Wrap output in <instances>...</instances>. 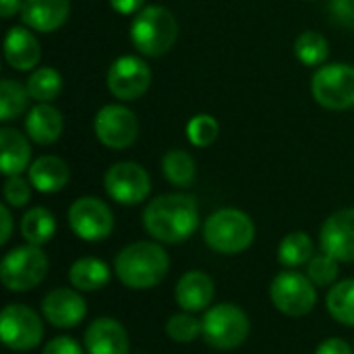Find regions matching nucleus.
<instances>
[{
    "label": "nucleus",
    "mask_w": 354,
    "mask_h": 354,
    "mask_svg": "<svg viewBox=\"0 0 354 354\" xmlns=\"http://www.w3.org/2000/svg\"><path fill=\"white\" fill-rule=\"evenodd\" d=\"M145 232L164 245L189 241L199 228V207L191 195L168 193L149 201L143 212Z\"/></svg>",
    "instance_id": "1"
},
{
    "label": "nucleus",
    "mask_w": 354,
    "mask_h": 354,
    "mask_svg": "<svg viewBox=\"0 0 354 354\" xmlns=\"http://www.w3.org/2000/svg\"><path fill=\"white\" fill-rule=\"evenodd\" d=\"M170 270L168 253L162 245L139 241L124 247L114 259L116 278L133 290H149L158 286Z\"/></svg>",
    "instance_id": "2"
},
{
    "label": "nucleus",
    "mask_w": 354,
    "mask_h": 354,
    "mask_svg": "<svg viewBox=\"0 0 354 354\" xmlns=\"http://www.w3.org/2000/svg\"><path fill=\"white\" fill-rule=\"evenodd\" d=\"M178 37V21L164 6H145L139 10L131 23L133 46L149 58L164 56L172 50Z\"/></svg>",
    "instance_id": "3"
},
{
    "label": "nucleus",
    "mask_w": 354,
    "mask_h": 354,
    "mask_svg": "<svg viewBox=\"0 0 354 354\" xmlns=\"http://www.w3.org/2000/svg\"><path fill=\"white\" fill-rule=\"evenodd\" d=\"M205 245L222 255H239L247 251L255 241L253 220L234 207H224L214 212L203 224Z\"/></svg>",
    "instance_id": "4"
},
{
    "label": "nucleus",
    "mask_w": 354,
    "mask_h": 354,
    "mask_svg": "<svg viewBox=\"0 0 354 354\" xmlns=\"http://www.w3.org/2000/svg\"><path fill=\"white\" fill-rule=\"evenodd\" d=\"M48 257L41 247L25 245L8 251L0 263L2 286L10 292H27L39 286L48 274Z\"/></svg>",
    "instance_id": "5"
},
{
    "label": "nucleus",
    "mask_w": 354,
    "mask_h": 354,
    "mask_svg": "<svg viewBox=\"0 0 354 354\" xmlns=\"http://www.w3.org/2000/svg\"><path fill=\"white\" fill-rule=\"evenodd\" d=\"M203 338L212 348L218 351H234L245 344L251 332V322L247 313L232 305V303H222L203 315Z\"/></svg>",
    "instance_id": "6"
},
{
    "label": "nucleus",
    "mask_w": 354,
    "mask_h": 354,
    "mask_svg": "<svg viewBox=\"0 0 354 354\" xmlns=\"http://www.w3.org/2000/svg\"><path fill=\"white\" fill-rule=\"evenodd\" d=\"M315 102L328 110H348L354 106V66L332 62L315 71L311 79Z\"/></svg>",
    "instance_id": "7"
},
{
    "label": "nucleus",
    "mask_w": 354,
    "mask_h": 354,
    "mask_svg": "<svg viewBox=\"0 0 354 354\" xmlns=\"http://www.w3.org/2000/svg\"><path fill=\"white\" fill-rule=\"evenodd\" d=\"M270 299L280 313L288 317H303L313 311L317 303V290L307 274L286 270L272 280Z\"/></svg>",
    "instance_id": "8"
},
{
    "label": "nucleus",
    "mask_w": 354,
    "mask_h": 354,
    "mask_svg": "<svg viewBox=\"0 0 354 354\" xmlns=\"http://www.w3.org/2000/svg\"><path fill=\"white\" fill-rule=\"evenodd\" d=\"M104 189L120 205H137L149 197L151 178L137 162H116L104 174Z\"/></svg>",
    "instance_id": "9"
},
{
    "label": "nucleus",
    "mask_w": 354,
    "mask_h": 354,
    "mask_svg": "<svg viewBox=\"0 0 354 354\" xmlns=\"http://www.w3.org/2000/svg\"><path fill=\"white\" fill-rule=\"evenodd\" d=\"M0 338L10 351H31L44 338L41 317L27 305H6L0 315Z\"/></svg>",
    "instance_id": "10"
},
{
    "label": "nucleus",
    "mask_w": 354,
    "mask_h": 354,
    "mask_svg": "<svg viewBox=\"0 0 354 354\" xmlns=\"http://www.w3.org/2000/svg\"><path fill=\"white\" fill-rule=\"evenodd\" d=\"M93 133L108 149H127L139 137V120L133 110L120 104L104 106L93 118Z\"/></svg>",
    "instance_id": "11"
},
{
    "label": "nucleus",
    "mask_w": 354,
    "mask_h": 354,
    "mask_svg": "<svg viewBox=\"0 0 354 354\" xmlns=\"http://www.w3.org/2000/svg\"><path fill=\"white\" fill-rule=\"evenodd\" d=\"M68 226L81 241L97 243L112 234L114 214L97 197H79L68 207Z\"/></svg>",
    "instance_id": "12"
},
{
    "label": "nucleus",
    "mask_w": 354,
    "mask_h": 354,
    "mask_svg": "<svg viewBox=\"0 0 354 354\" xmlns=\"http://www.w3.org/2000/svg\"><path fill=\"white\" fill-rule=\"evenodd\" d=\"M106 81L116 100L133 102L147 93L151 85V71L139 56H120L110 64Z\"/></svg>",
    "instance_id": "13"
},
{
    "label": "nucleus",
    "mask_w": 354,
    "mask_h": 354,
    "mask_svg": "<svg viewBox=\"0 0 354 354\" xmlns=\"http://www.w3.org/2000/svg\"><path fill=\"white\" fill-rule=\"evenodd\" d=\"M322 251L340 263H354V207L332 214L319 232Z\"/></svg>",
    "instance_id": "14"
},
{
    "label": "nucleus",
    "mask_w": 354,
    "mask_h": 354,
    "mask_svg": "<svg viewBox=\"0 0 354 354\" xmlns=\"http://www.w3.org/2000/svg\"><path fill=\"white\" fill-rule=\"evenodd\" d=\"M44 319L60 330L77 328L87 315V303L79 290L71 288H54L41 301Z\"/></svg>",
    "instance_id": "15"
},
{
    "label": "nucleus",
    "mask_w": 354,
    "mask_h": 354,
    "mask_svg": "<svg viewBox=\"0 0 354 354\" xmlns=\"http://www.w3.org/2000/svg\"><path fill=\"white\" fill-rule=\"evenodd\" d=\"M83 346L87 354H129V334L120 322L112 317L93 319L83 336Z\"/></svg>",
    "instance_id": "16"
},
{
    "label": "nucleus",
    "mask_w": 354,
    "mask_h": 354,
    "mask_svg": "<svg viewBox=\"0 0 354 354\" xmlns=\"http://www.w3.org/2000/svg\"><path fill=\"white\" fill-rule=\"evenodd\" d=\"M214 295H216L214 280L201 270H191L183 274L174 288L176 305L187 313H199L212 307Z\"/></svg>",
    "instance_id": "17"
},
{
    "label": "nucleus",
    "mask_w": 354,
    "mask_h": 354,
    "mask_svg": "<svg viewBox=\"0 0 354 354\" xmlns=\"http://www.w3.org/2000/svg\"><path fill=\"white\" fill-rule=\"evenodd\" d=\"M71 12V0H25L21 8V21L39 33L60 29Z\"/></svg>",
    "instance_id": "18"
},
{
    "label": "nucleus",
    "mask_w": 354,
    "mask_h": 354,
    "mask_svg": "<svg viewBox=\"0 0 354 354\" xmlns=\"http://www.w3.org/2000/svg\"><path fill=\"white\" fill-rule=\"evenodd\" d=\"M4 58L15 71H33L41 58L39 41L33 29L12 27L4 37Z\"/></svg>",
    "instance_id": "19"
},
{
    "label": "nucleus",
    "mask_w": 354,
    "mask_h": 354,
    "mask_svg": "<svg viewBox=\"0 0 354 354\" xmlns=\"http://www.w3.org/2000/svg\"><path fill=\"white\" fill-rule=\"evenodd\" d=\"M64 129V118L52 104H37L27 112L25 131L27 137L37 145H52L60 139Z\"/></svg>",
    "instance_id": "20"
},
{
    "label": "nucleus",
    "mask_w": 354,
    "mask_h": 354,
    "mask_svg": "<svg viewBox=\"0 0 354 354\" xmlns=\"http://www.w3.org/2000/svg\"><path fill=\"white\" fill-rule=\"evenodd\" d=\"M31 166V145L17 129H0V170L2 174L17 176Z\"/></svg>",
    "instance_id": "21"
},
{
    "label": "nucleus",
    "mask_w": 354,
    "mask_h": 354,
    "mask_svg": "<svg viewBox=\"0 0 354 354\" xmlns=\"http://www.w3.org/2000/svg\"><path fill=\"white\" fill-rule=\"evenodd\" d=\"M29 183L39 193H58L68 185L71 172L62 158L58 156H39L31 162L27 170Z\"/></svg>",
    "instance_id": "22"
},
{
    "label": "nucleus",
    "mask_w": 354,
    "mask_h": 354,
    "mask_svg": "<svg viewBox=\"0 0 354 354\" xmlns=\"http://www.w3.org/2000/svg\"><path fill=\"white\" fill-rule=\"evenodd\" d=\"M68 280L79 292H95L110 282V268L97 257H81L71 266Z\"/></svg>",
    "instance_id": "23"
},
{
    "label": "nucleus",
    "mask_w": 354,
    "mask_h": 354,
    "mask_svg": "<svg viewBox=\"0 0 354 354\" xmlns=\"http://www.w3.org/2000/svg\"><path fill=\"white\" fill-rule=\"evenodd\" d=\"M56 232V218L46 207H31L21 218V236L27 241V245L41 247L52 241Z\"/></svg>",
    "instance_id": "24"
},
{
    "label": "nucleus",
    "mask_w": 354,
    "mask_h": 354,
    "mask_svg": "<svg viewBox=\"0 0 354 354\" xmlns=\"http://www.w3.org/2000/svg\"><path fill=\"white\" fill-rule=\"evenodd\" d=\"M162 172L166 180L178 189H189L197 176L195 160L185 149H170L162 160Z\"/></svg>",
    "instance_id": "25"
},
{
    "label": "nucleus",
    "mask_w": 354,
    "mask_h": 354,
    "mask_svg": "<svg viewBox=\"0 0 354 354\" xmlns=\"http://www.w3.org/2000/svg\"><path fill=\"white\" fill-rule=\"evenodd\" d=\"M313 241L307 232H290L282 239L280 247H278V261L288 268H301L307 266L313 259Z\"/></svg>",
    "instance_id": "26"
},
{
    "label": "nucleus",
    "mask_w": 354,
    "mask_h": 354,
    "mask_svg": "<svg viewBox=\"0 0 354 354\" xmlns=\"http://www.w3.org/2000/svg\"><path fill=\"white\" fill-rule=\"evenodd\" d=\"M328 313L342 326L354 328V278L334 284L326 297Z\"/></svg>",
    "instance_id": "27"
},
{
    "label": "nucleus",
    "mask_w": 354,
    "mask_h": 354,
    "mask_svg": "<svg viewBox=\"0 0 354 354\" xmlns=\"http://www.w3.org/2000/svg\"><path fill=\"white\" fill-rule=\"evenodd\" d=\"M25 87L31 100H35L37 104H50L62 91V77L52 66H39L29 75Z\"/></svg>",
    "instance_id": "28"
},
{
    "label": "nucleus",
    "mask_w": 354,
    "mask_h": 354,
    "mask_svg": "<svg viewBox=\"0 0 354 354\" xmlns=\"http://www.w3.org/2000/svg\"><path fill=\"white\" fill-rule=\"evenodd\" d=\"M295 54L305 66H324L330 56V44L317 31H303L295 41Z\"/></svg>",
    "instance_id": "29"
},
{
    "label": "nucleus",
    "mask_w": 354,
    "mask_h": 354,
    "mask_svg": "<svg viewBox=\"0 0 354 354\" xmlns=\"http://www.w3.org/2000/svg\"><path fill=\"white\" fill-rule=\"evenodd\" d=\"M29 91L21 83L12 79H4L0 83V120L8 122L17 116H21L29 102Z\"/></svg>",
    "instance_id": "30"
},
{
    "label": "nucleus",
    "mask_w": 354,
    "mask_h": 354,
    "mask_svg": "<svg viewBox=\"0 0 354 354\" xmlns=\"http://www.w3.org/2000/svg\"><path fill=\"white\" fill-rule=\"evenodd\" d=\"M203 332V322H199L193 313H176L166 322V334L172 342L191 344Z\"/></svg>",
    "instance_id": "31"
},
{
    "label": "nucleus",
    "mask_w": 354,
    "mask_h": 354,
    "mask_svg": "<svg viewBox=\"0 0 354 354\" xmlns=\"http://www.w3.org/2000/svg\"><path fill=\"white\" fill-rule=\"evenodd\" d=\"M220 135V124L209 114H197L187 124V137L195 147H209Z\"/></svg>",
    "instance_id": "32"
},
{
    "label": "nucleus",
    "mask_w": 354,
    "mask_h": 354,
    "mask_svg": "<svg viewBox=\"0 0 354 354\" xmlns=\"http://www.w3.org/2000/svg\"><path fill=\"white\" fill-rule=\"evenodd\" d=\"M338 274H340V261H336L328 253L313 255V259L307 263V276L319 288L332 286L336 282Z\"/></svg>",
    "instance_id": "33"
},
{
    "label": "nucleus",
    "mask_w": 354,
    "mask_h": 354,
    "mask_svg": "<svg viewBox=\"0 0 354 354\" xmlns=\"http://www.w3.org/2000/svg\"><path fill=\"white\" fill-rule=\"evenodd\" d=\"M4 201L6 205L10 207H25L31 199V183L29 178H21V174L17 176H8L6 183H4Z\"/></svg>",
    "instance_id": "34"
},
{
    "label": "nucleus",
    "mask_w": 354,
    "mask_h": 354,
    "mask_svg": "<svg viewBox=\"0 0 354 354\" xmlns=\"http://www.w3.org/2000/svg\"><path fill=\"white\" fill-rule=\"evenodd\" d=\"M330 19L344 27V29H354V0H330L328 2Z\"/></svg>",
    "instance_id": "35"
},
{
    "label": "nucleus",
    "mask_w": 354,
    "mask_h": 354,
    "mask_svg": "<svg viewBox=\"0 0 354 354\" xmlns=\"http://www.w3.org/2000/svg\"><path fill=\"white\" fill-rule=\"evenodd\" d=\"M41 354H87L81 344L68 336H56L52 338L46 346H44V353Z\"/></svg>",
    "instance_id": "36"
},
{
    "label": "nucleus",
    "mask_w": 354,
    "mask_h": 354,
    "mask_svg": "<svg viewBox=\"0 0 354 354\" xmlns=\"http://www.w3.org/2000/svg\"><path fill=\"white\" fill-rule=\"evenodd\" d=\"M315 354H354V348L342 338H328L317 346Z\"/></svg>",
    "instance_id": "37"
},
{
    "label": "nucleus",
    "mask_w": 354,
    "mask_h": 354,
    "mask_svg": "<svg viewBox=\"0 0 354 354\" xmlns=\"http://www.w3.org/2000/svg\"><path fill=\"white\" fill-rule=\"evenodd\" d=\"M145 0H110V6L120 15H135L143 10Z\"/></svg>",
    "instance_id": "38"
},
{
    "label": "nucleus",
    "mask_w": 354,
    "mask_h": 354,
    "mask_svg": "<svg viewBox=\"0 0 354 354\" xmlns=\"http://www.w3.org/2000/svg\"><path fill=\"white\" fill-rule=\"evenodd\" d=\"M0 220H2V234H0V245H6L10 234H12V216L8 205H0Z\"/></svg>",
    "instance_id": "39"
},
{
    "label": "nucleus",
    "mask_w": 354,
    "mask_h": 354,
    "mask_svg": "<svg viewBox=\"0 0 354 354\" xmlns=\"http://www.w3.org/2000/svg\"><path fill=\"white\" fill-rule=\"evenodd\" d=\"M25 0H0V15L2 19H10L12 15L21 12Z\"/></svg>",
    "instance_id": "40"
},
{
    "label": "nucleus",
    "mask_w": 354,
    "mask_h": 354,
    "mask_svg": "<svg viewBox=\"0 0 354 354\" xmlns=\"http://www.w3.org/2000/svg\"><path fill=\"white\" fill-rule=\"evenodd\" d=\"M139 354H141V353H139Z\"/></svg>",
    "instance_id": "41"
}]
</instances>
